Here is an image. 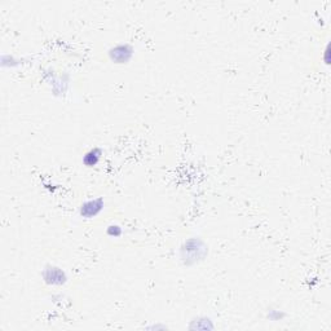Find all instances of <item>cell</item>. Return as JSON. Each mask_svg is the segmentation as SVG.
Instances as JSON below:
<instances>
[{
	"mask_svg": "<svg viewBox=\"0 0 331 331\" xmlns=\"http://www.w3.org/2000/svg\"><path fill=\"white\" fill-rule=\"evenodd\" d=\"M181 260L185 265H192L200 260H203L207 255V247L200 238H190L181 246Z\"/></svg>",
	"mask_w": 331,
	"mask_h": 331,
	"instance_id": "obj_1",
	"label": "cell"
},
{
	"mask_svg": "<svg viewBox=\"0 0 331 331\" xmlns=\"http://www.w3.org/2000/svg\"><path fill=\"white\" fill-rule=\"evenodd\" d=\"M41 277L44 282L51 286H62L68 282V275L64 269L56 267V265H45Z\"/></svg>",
	"mask_w": 331,
	"mask_h": 331,
	"instance_id": "obj_2",
	"label": "cell"
},
{
	"mask_svg": "<svg viewBox=\"0 0 331 331\" xmlns=\"http://www.w3.org/2000/svg\"><path fill=\"white\" fill-rule=\"evenodd\" d=\"M133 52L135 49L132 47L131 44L128 43H121V44H117L111 47L109 49V58L113 61L114 64H128L131 58L133 57Z\"/></svg>",
	"mask_w": 331,
	"mask_h": 331,
	"instance_id": "obj_3",
	"label": "cell"
},
{
	"mask_svg": "<svg viewBox=\"0 0 331 331\" xmlns=\"http://www.w3.org/2000/svg\"><path fill=\"white\" fill-rule=\"evenodd\" d=\"M104 206H105V202H104V200H102L101 197L94 198V200L86 201V202L80 206L79 215L84 219H93L96 218L97 215L101 214L102 210H104Z\"/></svg>",
	"mask_w": 331,
	"mask_h": 331,
	"instance_id": "obj_4",
	"label": "cell"
},
{
	"mask_svg": "<svg viewBox=\"0 0 331 331\" xmlns=\"http://www.w3.org/2000/svg\"><path fill=\"white\" fill-rule=\"evenodd\" d=\"M102 157V150L100 147H92L90 150L87 151L86 154L83 155V165L86 167H94L97 166L101 161Z\"/></svg>",
	"mask_w": 331,
	"mask_h": 331,
	"instance_id": "obj_5",
	"label": "cell"
},
{
	"mask_svg": "<svg viewBox=\"0 0 331 331\" xmlns=\"http://www.w3.org/2000/svg\"><path fill=\"white\" fill-rule=\"evenodd\" d=\"M202 320H203V318H198V320L193 321V324L190 325V329H193V330H196V329L197 330H200V329H203V330L214 329V325H212L210 318L207 320V322H202Z\"/></svg>",
	"mask_w": 331,
	"mask_h": 331,
	"instance_id": "obj_6",
	"label": "cell"
},
{
	"mask_svg": "<svg viewBox=\"0 0 331 331\" xmlns=\"http://www.w3.org/2000/svg\"><path fill=\"white\" fill-rule=\"evenodd\" d=\"M106 234H108L109 237L118 238V237H121L122 234H123V229H122V226L117 225V224H111V225L108 226V229H106Z\"/></svg>",
	"mask_w": 331,
	"mask_h": 331,
	"instance_id": "obj_7",
	"label": "cell"
},
{
	"mask_svg": "<svg viewBox=\"0 0 331 331\" xmlns=\"http://www.w3.org/2000/svg\"><path fill=\"white\" fill-rule=\"evenodd\" d=\"M271 312H273L275 313V316H268L271 320H273V321H278V320H281V318H283L285 317V313H282V312H278V311H271Z\"/></svg>",
	"mask_w": 331,
	"mask_h": 331,
	"instance_id": "obj_8",
	"label": "cell"
},
{
	"mask_svg": "<svg viewBox=\"0 0 331 331\" xmlns=\"http://www.w3.org/2000/svg\"><path fill=\"white\" fill-rule=\"evenodd\" d=\"M329 49H330V45H326V49H325V62H326V64H330V62H329V53H330V51H329Z\"/></svg>",
	"mask_w": 331,
	"mask_h": 331,
	"instance_id": "obj_9",
	"label": "cell"
}]
</instances>
